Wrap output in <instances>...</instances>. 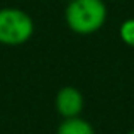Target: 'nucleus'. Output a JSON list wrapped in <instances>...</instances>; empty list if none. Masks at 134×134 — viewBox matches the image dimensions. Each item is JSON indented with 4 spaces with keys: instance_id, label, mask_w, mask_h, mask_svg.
<instances>
[{
    "instance_id": "obj_1",
    "label": "nucleus",
    "mask_w": 134,
    "mask_h": 134,
    "mask_svg": "<svg viewBox=\"0 0 134 134\" xmlns=\"http://www.w3.org/2000/svg\"><path fill=\"white\" fill-rule=\"evenodd\" d=\"M65 20L73 32L88 36L104 27L107 7L104 0H70L65 10Z\"/></svg>"
},
{
    "instance_id": "obj_2",
    "label": "nucleus",
    "mask_w": 134,
    "mask_h": 134,
    "mask_svg": "<svg viewBox=\"0 0 134 134\" xmlns=\"http://www.w3.org/2000/svg\"><path fill=\"white\" fill-rule=\"evenodd\" d=\"M34 34V20L27 12L15 7L0 9V44H26Z\"/></svg>"
},
{
    "instance_id": "obj_3",
    "label": "nucleus",
    "mask_w": 134,
    "mask_h": 134,
    "mask_svg": "<svg viewBox=\"0 0 134 134\" xmlns=\"http://www.w3.org/2000/svg\"><path fill=\"white\" fill-rule=\"evenodd\" d=\"M83 105H85V98H83L82 92L75 87H63L56 93L54 107L63 119L78 117L83 110Z\"/></svg>"
},
{
    "instance_id": "obj_4",
    "label": "nucleus",
    "mask_w": 134,
    "mask_h": 134,
    "mask_svg": "<svg viewBox=\"0 0 134 134\" xmlns=\"http://www.w3.org/2000/svg\"><path fill=\"white\" fill-rule=\"evenodd\" d=\"M56 134H97V132L88 121H85L78 115V117L63 119L61 124L56 129Z\"/></svg>"
},
{
    "instance_id": "obj_5",
    "label": "nucleus",
    "mask_w": 134,
    "mask_h": 134,
    "mask_svg": "<svg viewBox=\"0 0 134 134\" xmlns=\"http://www.w3.org/2000/svg\"><path fill=\"white\" fill-rule=\"evenodd\" d=\"M119 36H121L122 43L134 48V19H127L121 24L119 27Z\"/></svg>"
},
{
    "instance_id": "obj_6",
    "label": "nucleus",
    "mask_w": 134,
    "mask_h": 134,
    "mask_svg": "<svg viewBox=\"0 0 134 134\" xmlns=\"http://www.w3.org/2000/svg\"><path fill=\"white\" fill-rule=\"evenodd\" d=\"M127 134H134V129H132V131H129V132H127Z\"/></svg>"
},
{
    "instance_id": "obj_7",
    "label": "nucleus",
    "mask_w": 134,
    "mask_h": 134,
    "mask_svg": "<svg viewBox=\"0 0 134 134\" xmlns=\"http://www.w3.org/2000/svg\"><path fill=\"white\" fill-rule=\"evenodd\" d=\"M66 2H70V0H66Z\"/></svg>"
}]
</instances>
